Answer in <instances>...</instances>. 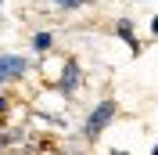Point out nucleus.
I'll return each mask as SVG.
<instances>
[{"instance_id": "obj_1", "label": "nucleus", "mask_w": 158, "mask_h": 155, "mask_svg": "<svg viewBox=\"0 0 158 155\" xmlns=\"http://www.w3.org/2000/svg\"><path fill=\"white\" fill-rule=\"evenodd\" d=\"M115 116H118V101H115V97H104V101H97V105L90 108L86 123H83V137L94 144V141H97V137L111 126V119H115Z\"/></svg>"}, {"instance_id": "obj_2", "label": "nucleus", "mask_w": 158, "mask_h": 155, "mask_svg": "<svg viewBox=\"0 0 158 155\" xmlns=\"http://www.w3.org/2000/svg\"><path fill=\"white\" fill-rule=\"evenodd\" d=\"M29 72V58H22V54H7V51H0V83H11V79H22Z\"/></svg>"}, {"instance_id": "obj_3", "label": "nucleus", "mask_w": 158, "mask_h": 155, "mask_svg": "<svg viewBox=\"0 0 158 155\" xmlns=\"http://www.w3.org/2000/svg\"><path fill=\"white\" fill-rule=\"evenodd\" d=\"M79 83H83V69H79L76 58H69V61H65V69H61V79H58L61 97H72V94L79 90Z\"/></svg>"}, {"instance_id": "obj_4", "label": "nucleus", "mask_w": 158, "mask_h": 155, "mask_svg": "<svg viewBox=\"0 0 158 155\" xmlns=\"http://www.w3.org/2000/svg\"><path fill=\"white\" fill-rule=\"evenodd\" d=\"M115 33H118V40L129 47V54H140V51H144L140 40H137V33H133V22H129V18H118L115 22Z\"/></svg>"}, {"instance_id": "obj_5", "label": "nucleus", "mask_w": 158, "mask_h": 155, "mask_svg": "<svg viewBox=\"0 0 158 155\" xmlns=\"http://www.w3.org/2000/svg\"><path fill=\"white\" fill-rule=\"evenodd\" d=\"M32 51H36V54H47L50 47H54V36H50V33H32Z\"/></svg>"}, {"instance_id": "obj_6", "label": "nucleus", "mask_w": 158, "mask_h": 155, "mask_svg": "<svg viewBox=\"0 0 158 155\" xmlns=\"http://www.w3.org/2000/svg\"><path fill=\"white\" fill-rule=\"evenodd\" d=\"M54 7H61V11H79V7H90L94 0H50Z\"/></svg>"}, {"instance_id": "obj_7", "label": "nucleus", "mask_w": 158, "mask_h": 155, "mask_svg": "<svg viewBox=\"0 0 158 155\" xmlns=\"http://www.w3.org/2000/svg\"><path fill=\"white\" fill-rule=\"evenodd\" d=\"M18 141H25V130H11V134L0 137V144H18Z\"/></svg>"}, {"instance_id": "obj_8", "label": "nucleus", "mask_w": 158, "mask_h": 155, "mask_svg": "<svg viewBox=\"0 0 158 155\" xmlns=\"http://www.w3.org/2000/svg\"><path fill=\"white\" fill-rule=\"evenodd\" d=\"M7 108H11V97H4V94H0V112H7Z\"/></svg>"}, {"instance_id": "obj_9", "label": "nucleus", "mask_w": 158, "mask_h": 155, "mask_svg": "<svg viewBox=\"0 0 158 155\" xmlns=\"http://www.w3.org/2000/svg\"><path fill=\"white\" fill-rule=\"evenodd\" d=\"M151 33H155V36H158V15H155V18H151Z\"/></svg>"}, {"instance_id": "obj_10", "label": "nucleus", "mask_w": 158, "mask_h": 155, "mask_svg": "<svg viewBox=\"0 0 158 155\" xmlns=\"http://www.w3.org/2000/svg\"><path fill=\"white\" fill-rule=\"evenodd\" d=\"M108 155H129V152H122V148H111V152Z\"/></svg>"}, {"instance_id": "obj_11", "label": "nucleus", "mask_w": 158, "mask_h": 155, "mask_svg": "<svg viewBox=\"0 0 158 155\" xmlns=\"http://www.w3.org/2000/svg\"><path fill=\"white\" fill-rule=\"evenodd\" d=\"M151 155H158V144H155V148H151Z\"/></svg>"}, {"instance_id": "obj_12", "label": "nucleus", "mask_w": 158, "mask_h": 155, "mask_svg": "<svg viewBox=\"0 0 158 155\" xmlns=\"http://www.w3.org/2000/svg\"><path fill=\"white\" fill-rule=\"evenodd\" d=\"M0 7H4V0H0Z\"/></svg>"}]
</instances>
